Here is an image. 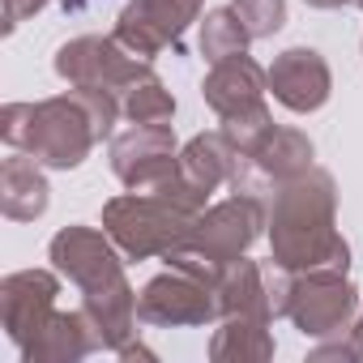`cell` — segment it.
Listing matches in <instances>:
<instances>
[{"label":"cell","mask_w":363,"mask_h":363,"mask_svg":"<svg viewBox=\"0 0 363 363\" xmlns=\"http://www.w3.org/2000/svg\"><path fill=\"white\" fill-rule=\"evenodd\" d=\"M120 116V94L69 86L65 94L39 103H9L0 111V137L9 150H22L52 171H73L103 137H111V124Z\"/></svg>","instance_id":"obj_1"},{"label":"cell","mask_w":363,"mask_h":363,"mask_svg":"<svg viewBox=\"0 0 363 363\" xmlns=\"http://www.w3.org/2000/svg\"><path fill=\"white\" fill-rule=\"evenodd\" d=\"M269 261L286 274H312V269H350V244L337 231V189L333 175L312 167L282 189H274L269 201Z\"/></svg>","instance_id":"obj_2"},{"label":"cell","mask_w":363,"mask_h":363,"mask_svg":"<svg viewBox=\"0 0 363 363\" xmlns=\"http://www.w3.org/2000/svg\"><path fill=\"white\" fill-rule=\"evenodd\" d=\"M269 227V206L257 197V193H235L218 206H206L193 223V231L179 240L162 261L175 265V269H184V274H197L214 286V278L235 261L244 257L261 231Z\"/></svg>","instance_id":"obj_3"},{"label":"cell","mask_w":363,"mask_h":363,"mask_svg":"<svg viewBox=\"0 0 363 363\" xmlns=\"http://www.w3.org/2000/svg\"><path fill=\"white\" fill-rule=\"evenodd\" d=\"M269 274V295H274V316H286L303 337H337L350 333L359 316V291L350 286L346 274L333 269H312V274H286V269H265Z\"/></svg>","instance_id":"obj_4"},{"label":"cell","mask_w":363,"mask_h":363,"mask_svg":"<svg viewBox=\"0 0 363 363\" xmlns=\"http://www.w3.org/2000/svg\"><path fill=\"white\" fill-rule=\"evenodd\" d=\"M197 214H184L179 206L162 201L158 193H124L103 206V231L116 240V248L128 261L167 257L179 240L193 231Z\"/></svg>","instance_id":"obj_5"},{"label":"cell","mask_w":363,"mask_h":363,"mask_svg":"<svg viewBox=\"0 0 363 363\" xmlns=\"http://www.w3.org/2000/svg\"><path fill=\"white\" fill-rule=\"evenodd\" d=\"M150 69V60L133 56L116 35H82L69 39L56 52V77L69 86H90V90H111L124 99V90Z\"/></svg>","instance_id":"obj_6"},{"label":"cell","mask_w":363,"mask_h":363,"mask_svg":"<svg viewBox=\"0 0 363 363\" xmlns=\"http://www.w3.org/2000/svg\"><path fill=\"white\" fill-rule=\"evenodd\" d=\"M137 316H141V325H154V329L210 325L218 316V299H214V286L206 278L167 265V274L150 278L137 291Z\"/></svg>","instance_id":"obj_7"},{"label":"cell","mask_w":363,"mask_h":363,"mask_svg":"<svg viewBox=\"0 0 363 363\" xmlns=\"http://www.w3.org/2000/svg\"><path fill=\"white\" fill-rule=\"evenodd\" d=\"M206 0H128V5L120 9L116 18V39L141 56V60H154L162 56L167 48L179 52V39H184V30L197 22Z\"/></svg>","instance_id":"obj_8"},{"label":"cell","mask_w":363,"mask_h":363,"mask_svg":"<svg viewBox=\"0 0 363 363\" xmlns=\"http://www.w3.org/2000/svg\"><path fill=\"white\" fill-rule=\"evenodd\" d=\"M48 257L56 265L60 278H69L82 295L90 291H107L116 282H124V252L116 248V240L107 231L94 227H60L48 244Z\"/></svg>","instance_id":"obj_9"},{"label":"cell","mask_w":363,"mask_h":363,"mask_svg":"<svg viewBox=\"0 0 363 363\" xmlns=\"http://www.w3.org/2000/svg\"><path fill=\"white\" fill-rule=\"evenodd\" d=\"M179 167V145L171 124H128L120 137H111V171L124 189L154 193L167 175Z\"/></svg>","instance_id":"obj_10"},{"label":"cell","mask_w":363,"mask_h":363,"mask_svg":"<svg viewBox=\"0 0 363 363\" xmlns=\"http://www.w3.org/2000/svg\"><path fill=\"white\" fill-rule=\"evenodd\" d=\"M312 137L308 133H299V128H278L274 124V133L252 150V154H244L240 158V167H235V193H274V189H282L286 179H295V175H303V171H312L316 162H312Z\"/></svg>","instance_id":"obj_11"},{"label":"cell","mask_w":363,"mask_h":363,"mask_svg":"<svg viewBox=\"0 0 363 363\" xmlns=\"http://www.w3.org/2000/svg\"><path fill=\"white\" fill-rule=\"evenodd\" d=\"M60 278L52 269H18L9 278H0V329L5 337L22 350L56 312Z\"/></svg>","instance_id":"obj_12"},{"label":"cell","mask_w":363,"mask_h":363,"mask_svg":"<svg viewBox=\"0 0 363 363\" xmlns=\"http://www.w3.org/2000/svg\"><path fill=\"white\" fill-rule=\"evenodd\" d=\"M265 73H269V94L295 116L320 111L333 94V73L316 48H286L274 56Z\"/></svg>","instance_id":"obj_13"},{"label":"cell","mask_w":363,"mask_h":363,"mask_svg":"<svg viewBox=\"0 0 363 363\" xmlns=\"http://www.w3.org/2000/svg\"><path fill=\"white\" fill-rule=\"evenodd\" d=\"M265 94H269V73H265L248 52L210 65V73H206V82H201V99H206V107H210L218 120L261 107Z\"/></svg>","instance_id":"obj_14"},{"label":"cell","mask_w":363,"mask_h":363,"mask_svg":"<svg viewBox=\"0 0 363 363\" xmlns=\"http://www.w3.org/2000/svg\"><path fill=\"white\" fill-rule=\"evenodd\" d=\"M82 316H86V325H90V337H94V346L99 350H120L124 342H133L137 337V291L128 286V278L124 282H116V286H107V291H90V295H82Z\"/></svg>","instance_id":"obj_15"},{"label":"cell","mask_w":363,"mask_h":363,"mask_svg":"<svg viewBox=\"0 0 363 363\" xmlns=\"http://www.w3.org/2000/svg\"><path fill=\"white\" fill-rule=\"evenodd\" d=\"M48 201H52V189L43 179V162L13 150L0 162V210H5V218L35 223L48 214Z\"/></svg>","instance_id":"obj_16"},{"label":"cell","mask_w":363,"mask_h":363,"mask_svg":"<svg viewBox=\"0 0 363 363\" xmlns=\"http://www.w3.org/2000/svg\"><path fill=\"white\" fill-rule=\"evenodd\" d=\"M94 337H90V325L82 316V308L73 312H52L48 325L22 346V363H77L86 354H94Z\"/></svg>","instance_id":"obj_17"},{"label":"cell","mask_w":363,"mask_h":363,"mask_svg":"<svg viewBox=\"0 0 363 363\" xmlns=\"http://www.w3.org/2000/svg\"><path fill=\"white\" fill-rule=\"evenodd\" d=\"M214 299H218V320L235 316V312H252V316H269L274 320V295H269V274L244 257H235L218 278H214Z\"/></svg>","instance_id":"obj_18"},{"label":"cell","mask_w":363,"mask_h":363,"mask_svg":"<svg viewBox=\"0 0 363 363\" xmlns=\"http://www.w3.org/2000/svg\"><path fill=\"white\" fill-rule=\"evenodd\" d=\"M210 359L214 363H265V359H274L269 316H252V312L223 316V325L210 337Z\"/></svg>","instance_id":"obj_19"},{"label":"cell","mask_w":363,"mask_h":363,"mask_svg":"<svg viewBox=\"0 0 363 363\" xmlns=\"http://www.w3.org/2000/svg\"><path fill=\"white\" fill-rule=\"evenodd\" d=\"M248 43H252V30L244 26V18L235 13V5H223V9L206 13V22H201V56L210 65L248 52Z\"/></svg>","instance_id":"obj_20"},{"label":"cell","mask_w":363,"mask_h":363,"mask_svg":"<svg viewBox=\"0 0 363 363\" xmlns=\"http://www.w3.org/2000/svg\"><path fill=\"white\" fill-rule=\"evenodd\" d=\"M120 107H124V120H128V124H171V116H175V94L162 86V77H158L154 69H145V73L124 90Z\"/></svg>","instance_id":"obj_21"},{"label":"cell","mask_w":363,"mask_h":363,"mask_svg":"<svg viewBox=\"0 0 363 363\" xmlns=\"http://www.w3.org/2000/svg\"><path fill=\"white\" fill-rule=\"evenodd\" d=\"M274 133V116H269V107L261 103V107H252V111H240V116H227L223 120V137L235 145V154L244 158V154H252L265 137Z\"/></svg>","instance_id":"obj_22"},{"label":"cell","mask_w":363,"mask_h":363,"mask_svg":"<svg viewBox=\"0 0 363 363\" xmlns=\"http://www.w3.org/2000/svg\"><path fill=\"white\" fill-rule=\"evenodd\" d=\"M235 13L252 30V39H269L286 26V0H235Z\"/></svg>","instance_id":"obj_23"},{"label":"cell","mask_w":363,"mask_h":363,"mask_svg":"<svg viewBox=\"0 0 363 363\" xmlns=\"http://www.w3.org/2000/svg\"><path fill=\"white\" fill-rule=\"evenodd\" d=\"M43 5H48V0H5V35H9V30H18L26 18H35ZM56 5L73 13V9H82V5H86V0H56Z\"/></svg>","instance_id":"obj_24"},{"label":"cell","mask_w":363,"mask_h":363,"mask_svg":"<svg viewBox=\"0 0 363 363\" xmlns=\"http://www.w3.org/2000/svg\"><path fill=\"white\" fill-rule=\"evenodd\" d=\"M312 363H325V359H363V346L354 342V333H337V337H320V346L308 354Z\"/></svg>","instance_id":"obj_25"},{"label":"cell","mask_w":363,"mask_h":363,"mask_svg":"<svg viewBox=\"0 0 363 363\" xmlns=\"http://www.w3.org/2000/svg\"><path fill=\"white\" fill-rule=\"evenodd\" d=\"M303 5H312V9H342V5H350V0H303Z\"/></svg>","instance_id":"obj_26"},{"label":"cell","mask_w":363,"mask_h":363,"mask_svg":"<svg viewBox=\"0 0 363 363\" xmlns=\"http://www.w3.org/2000/svg\"><path fill=\"white\" fill-rule=\"evenodd\" d=\"M350 333H354V342L363 346V303H359V316H354V325H350Z\"/></svg>","instance_id":"obj_27"},{"label":"cell","mask_w":363,"mask_h":363,"mask_svg":"<svg viewBox=\"0 0 363 363\" xmlns=\"http://www.w3.org/2000/svg\"><path fill=\"white\" fill-rule=\"evenodd\" d=\"M359 9H363V0H359Z\"/></svg>","instance_id":"obj_28"}]
</instances>
